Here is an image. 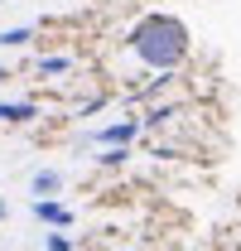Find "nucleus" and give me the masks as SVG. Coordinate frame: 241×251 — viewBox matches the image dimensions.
<instances>
[{
	"label": "nucleus",
	"mask_w": 241,
	"mask_h": 251,
	"mask_svg": "<svg viewBox=\"0 0 241 251\" xmlns=\"http://www.w3.org/2000/svg\"><path fill=\"white\" fill-rule=\"evenodd\" d=\"M5 218H10V203H5V198H0V222H5Z\"/></svg>",
	"instance_id": "obj_9"
},
{
	"label": "nucleus",
	"mask_w": 241,
	"mask_h": 251,
	"mask_svg": "<svg viewBox=\"0 0 241 251\" xmlns=\"http://www.w3.org/2000/svg\"><path fill=\"white\" fill-rule=\"evenodd\" d=\"M68 68H72V58H39V73H44V77H58Z\"/></svg>",
	"instance_id": "obj_7"
},
{
	"label": "nucleus",
	"mask_w": 241,
	"mask_h": 251,
	"mask_svg": "<svg viewBox=\"0 0 241 251\" xmlns=\"http://www.w3.org/2000/svg\"><path fill=\"white\" fill-rule=\"evenodd\" d=\"M5 77H10V68H5V63H0V82H5Z\"/></svg>",
	"instance_id": "obj_10"
},
{
	"label": "nucleus",
	"mask_w": 241,
	"mask_h": 251,
	"mask_svg": "<svg viewBox=\"0 0 241 251\" xmlns=\"http://www.w3.org/2000/svg\"><path fill=\"white\" fill-rule=\"evenodd\" d=\"M29 193L34 198H58L63 193V169H53V164H48V169H34L29 174Z\"/></svg>",
	"instance_id": "obj_3"
},
{
	"label": "nucleus",
	"mask_w": 241,
	"mask_h": 251,
	"mask_svg": "<svg viewBox=\"0 0 241 251\" xmlns=\"http://www.w3.org/2000/svg\"><path fill=\"white\" fill-rule=\"evenodd\" d=\"M39 111H34L29 101H0V126H24V121H34Z\"/></svg>",
	"instance_id": "obj_4"
},
{
	"label": "nucleus",
	"mask_w": 241,
	"mask_h": 251,
	"mask_svg": "<svg viewBox=\"0 0 241 251\" xmlns=\"http://www.w3.org/2000/svg\"><path fill=\"white\" fill-rule=\"evenodd\" d=\"M135 53L150 63V68H174V63L188 53V39H183V25L169 20V15H154L135 29Z\"/></svg>",
	"instance_id": "obj_1"
},
{
	"label": "nucleus",
	"mask_w": 241,
	"mask_h": 251,
	"mask_svg": "<svg viewBox=\"0 0 241 251\" xmlns=\"http://www.w3.org/2000/svg\"><path fill=\"white\" fill-rule=\"evenodd\" d=\"M29 39H34L29 25H20V29H0V49H24Z\"/></svg>",
	"instance_id": "obj_6"
},
{
	"label": "nucleus",
	"mask_w": 241,
	"mask_h": 251,
	"mask_svg": "<svg viewBox=\"0 0 241 251\" xmlns=\"http://www.w3.org/2000/svg\"><path fill=\"white\" fill-rule=\"evenodd\" d=\"M135 130H140L135 121H120V126H106V130H96V140H101V145H125V140H135Z\"/></svg>",
	"instance_id": "obj_5"
},
{
	"label": "nucleus",
	"mask_w": 241,
	"mask_h": 251,
	"mask_svg": "<svg viewBox=\"0 0 241 251\" xmlns=\"http://www.w3.org/2000/svg\"><path fill=\"white\" fill-rule=\"evenodd\" d=\"M0 5H5V0H0Z\"/></svg>",
	"instance_id": "obj_11"
},
{
	"label": "nucleus",
	"mask_w": 241,
	"mask_h": 251,
	"mask_svg": "<svg viewBox=\"0 0 241 251\" xmlns=\"http://www.w3.org/2000/svg\"><path fill=\"white\" fill-rule=\"evenodd\" d=\"M29 213H34L39 222H48V227H68V222H72L68 203H58V198H34V203H29Z\"/></svg>",
	"instance_id": "obj_2"
},
{
	"label": "nucleus",
	"mask_w": 241,
	"mask_h": 251,
	"mask_svg": "<svg viewBox=\"0 0 241 251\" xmlns=\"http://www.w3.org/2000/svg\"><path fill=\"white\" fill-rule=\"evenodd\" d=\"M44 247H48V251H72V237H63V232H48V237H44Z\"/></svg>",
	"instance_id": "obj_8"
}]
</instances>
